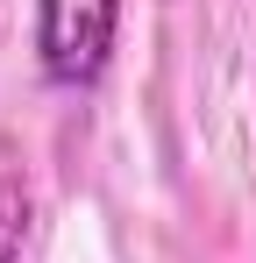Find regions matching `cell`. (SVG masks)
Returning a JSON list of instances; mask_svg holds the SVG:
<instances>
[{
    "instance_id": "obj_1",
    "label": "cell",
    "mask_w": 256,
    "mask_h": 263,
    "mask_svg": "<svg viewBox=\"0 0 256 263\" xmlns=\"http://www.w3.org/2000/svg\"><path fill=\"white\" fill-rule=\"evenodd\" d=\"M114 22H121V0H36L43 79H57V86H93V79L107 71Z\"/></svg>"
},
{
    "instance_id": "obj_2",
    "label": "cell",
    "mask_w": 256,
    "mask_h": 263,
    "mask_svg": "<svg viewBox=\"0 0 256 263\" xmlns=\"http://www.w3.org/2000/svg\"><path fill=\"white\" fill-rule=\"evenodd\" d=\"M22 235H29V192L14 178H0V263L22 256Z\"/></svg>"
}]
</instances>
